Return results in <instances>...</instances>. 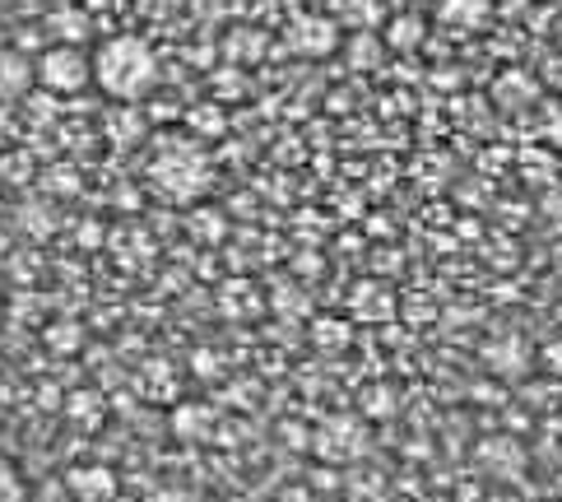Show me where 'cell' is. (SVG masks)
I'll list each match as a JSON object with an SVG mask.
<instances>
[{
	"mask_svg": "<svg viewBox=\"0 0 562 502\" xmlns=\"http://www.w3.org/2000/svg\"><path fill=\"white\" fill-rule=\"evenodd\" d=\"M93 85L103 89L116 103H145L158 89V56L145 37L135 33H116L103 47L93 52Z\"/></svg>",
	"mask_w": 562,
	"mask_h": 502,
	"instance_id": "1",
	"label": "cell"
},
{
	"mask_svg": "<svg viewBox=\"0 0 562 502\" xmlns=\"http://www.w3.org/2000/svg\"><path fill=\"white\" fill-rule=\"evenodd\" d=\"M33 66H37V85L47 93L70 98V93L93 85V56L79 43H52L33 56Z\"/></svg>",
	"mask_w": 562,
	"mask_h": 502,
	"instance_id": "2",
	"label": "cell"
},
{
	"mask_svg": "<svg viewBox=\"0 0 562 502\" xmlns=\"http://www.w3.org/2000/svg\"><path fill=\"white\" fill-rule=\"evenodd\" d=\"M61 489L70 502H116V493H122V479H116V470L108 466H75Z\"/></svg>",
	"mask_w": 562,
	"mask_h": 502,
	"instance_id": "3",
	"label": "cell"
},
{
	"mask_svg": "<svg viewBox=\"0 0 562 502\" xmlns=\"http://www.w3.org/2000/svg\"><path fill=\"white\" fill-rule=\"evenodd\" d=\"M33 79H37L33 56H24L19 47H0V103H14V98H24Z\"/></svg>",
	"mask_w": 562,
	"mask_h": 502,
	"instance_id": "4",
	"label": "cell"
},
{
	"mask_svg": "<svg viewBox=\"0 0 562 502\" xmlns=\"http://www.w3.org/2000/svg\"><path fill=\"white\" fill-rule=\"evenodd\" d=\"M293 29H297V33H293V43L303 47V52H326V47H335V43H339L335 19H321V14H312V19H297Z\"/></svg>",
	"mask_w": 562,
	"mask_h": 502,
	"instance_id": "5",
	"label": "cell"
},
{
	"mask_svg": "<svg viewBox=\"0 0 562 502\" xmlns=\"http://www.w3.org/2000/svg\"><path fill=\"white\" fill-rule=\"evenodd\" d=\"M0 502H33L24 475H19V466H14V460H5V456H0Z\"/></svg>",
	"mask_w": 562,
	"mask_h": 502,
	"instance_id": "6",
	"label": "cell"
},
{
	"mask_svg": "<svg viewBox=\"0 0 562 502\" xmlns=\"http://www.w3.org/2000/svg\"><path fill=\"white\" fill-rule=\"evenodd\" d=\"M274 502H316V498H312V489H307V484H289L284 493L274 498Z\"/></svg>",
	"mask_w": 562,
	"mask_h": 502,
	"instance_id": "7",
	"label": "cell"
},
{
	"mask_svg": "<svg viewBox=\"0 0 562 502\" xmlns=\"http://www.w3.org/2000/svg\"><path fill=\"white\" fill-rule=\"evenodd\" d=\"M116 5H122V0H85V10H93V14L98 10H116Z\"/></svg>",
	"mask_w": 562,
	"mask_h": 502,
	"instance_id": "8",
	"label": "cell"
},
{
	"mask_svg": "<svg viewBox=\"0 0 562 502\" xmlns=\"http://www.w3.org/2000/svg\"><path fill=\"white\" fill-rule=\"evenodd\" d=\"M149 502H191V498L187 493H154Z\"/></svg>",
	"mask_w": 562,
	"mask_h": 502,
	"instance_id": "9",
	"label": "cell"
},
{
	"mask_svg": "<svg viewBox=\"0 0 562 502\" xmlns=\"http://www.w3.org/2000/svg\"><path fill=\"white\" fill-rule=\"evenodd\" d=\"M214 502H224V498H214Z\"/></svg>",
	"mask_w": 562,
	"mask_h": 502,
	"instance_id": "10",
	"label": "cell"
}]
</instances>
